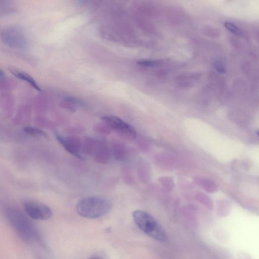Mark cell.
I'll list each match as a JSON object with an SVG mask.
<instances>
[{
    "instance_id": "1",
    "label": "cell",
    "mask_w": 259,
    "mask_h": 259,
    "mask_svg": "<svg viewBox=\"0 0 259 259\" xmlns=\"http://www.w3.org/2000/svg\"><path fill=\"white\" fill-rule=\"evenodd\" d=\"M5 215L9 225L21 239L31 242L38 239L33 223L21 210L9 207L5 210Z\"/></svg>"
},
{
    "instance_id": "3",
    "label": "cell",
    "mask_w": 259,
    "mask_h": 259,
    "mask_svg": "<svg viewBox=\"0 0 259 259\" xmlns=\"http://www.w3.org/2000/svg\"><path fill=\"white\" fill-rule=\"evenodd\" d=\"M137 226L151 238L166 242L167 234L160 224L151 215L142 210H136L132 214Z\"/></svg>"
},
{
    "instance_id": "2",
    "label": "cell",
    "mask_w": 259,
    "mask_h": 259,
    "mask_svg": "<svg viewBox=\"0 0 259 259\" xmlns=\"http://www.w3.org/2000/svg\"><path fill=\"white\" fill-rule=\"evenodd\" d=\"M113 207L112 202L101 196H90L81 200L76 210L78 214L87 219H97L107 214Z\"/></svg>"
},
{
    "instance_id": "11",
    "label": "cell",
    "mask_w": 259,
    "mask_h": 259,
    "mask_svg": "<svg viewBox=\"0 0 259 259\" xmlns=\"http://www.w3.org/2000/svg\"><path fill=\"white\" fill-rule=\"evenodd\" d=\"M214 67L219 73L225 74L226 73V66L222 62H216L214 64Z\"/></svg>"
},
{
    "instance_id": "5",
    "label": "cell",
    "mask_w": 259,
    "mask_h": 259,
    "mask_svg": "<svg viewBox=\"0 0 259 259\" xmlns=\"http://www.w3.org/2000/svg\"><path fill=\"white\" fill-rule=\"evenodd\" d=\"M23 206L26 214L34 220H47L52 216L51 209L48 206L40 202L26 201L23 203Z\"/></svg>"
},
{
    "instance_id": "12",
    "label": "cell",
    "mask_w": 259,
    "mask_h": 259,
    "mask_svg": "<svg viewBox=\"0 0 259 259\" xmlns=\"http://www.w3.org/2000/svg\"><path fill=\"white\" fill-rule=\"evenodd\" d=\"M89 259H104L102 256L99 255H94L90 257Z\"/></svg>"
},
{
    "instance_id": "4",
    "label": "cell",
    "mask_w": 259,
    "mask_h": 259,
    "mask_svg": "<svg viewBox=\"0 0 259 259\" xmlns=\"http://www.w3.org/2000/svg\"><path fill=\"white\" fill-rule=\"evenodd\" d=\"M102 120L113 131L127 139L133 140L136 138L135 129L118 117L107 115L102 117Z\"/></svg>"
},
{
    "instance_id": "13",
    "label": "cell",
    "mask_w": 259,
    "mask_h": 259,
    "mask_svg": "<svg viewBox=\"0 0 259 259\" xmlns=\"http://www.w3.org/2000/svg\"><path fill=\"white\" fill-rule=\"evenodd\" d=\"M257 134L259 137V131H257Z\"/></svg>"
},
{
    "instance_id": "8",
    "label": "cell",
    "mask_w": 259,
    "mask_h": 259,
    "mask_svg": "<svg viewBox=\"0 0 259 259\" xmlns=\"http://www.w3.org/2000/svg\"><path fill=\"white\" fill-rule=\"evenodd\" d=\"M23 131L28 135L36 138H47L49 136L42 130L33 127H26L23 128Z\"/></svg>"
},
{
    "instance_id": "7",
    "label": "cell",
    "mask_w": 259,
    "mask_h": 259,
    "mask_svg": "<svg viewBox=\"0 0 259 259\" xmlns=\"http://www.w3.org/2000/svg\"><path fill=\"white\" fill-rule=\"evenodd\" d=\"M10 72L16 78L27 82L34 89L40 91V88L36 81L28 74L18 69H11Z\"/></svg>"
},
{
    "instance_id": "6",
    "label": "cell",
    "mask_w": 259,
    "mask_h": 259,
    "mask_svg": "<svg viewBox=\"0 0 259 259\" xmlns=\"http://www.w3.org/2000/svg\"><path fill=\"white\" fill-rule=\"evenodd\" d=\"M55 137L62 146L69 154L81 159H83V143L79 138L74 136H65L56 133Z\"/></svg>"
},
{
    "instance_id": "10",
    "label": "cell",
    "mask_w": 259,
    "mask_h": 259,
    "mask_svg": "<svg viewBox=\"0 0 259 259\" xmlns=\"http://www.w3.org/2000/svg\"><path fill=\"white\" fill-rule=\"evenodd\" d=\"M137 64L139 65L146 67H154L159 65L158 61L151 60L139 61Z\"/></svg>"
},
{
    "instance_id": "9",
    "label": "cell",
    "mask_w": 259,
    "mask_h": 259,
    "mask_svg": "<svg viewBox=\"0 0 259 259\" xmlns=\"http://www.w3.org/2000/svg\"><path fill=\"white\" fill-rule=\"evenodd\" d=\"M225 28L232 33L236 35L237 36H243V32L234 23L230 22H226L225 23Z\"/></svg>"
}]
</instances>
